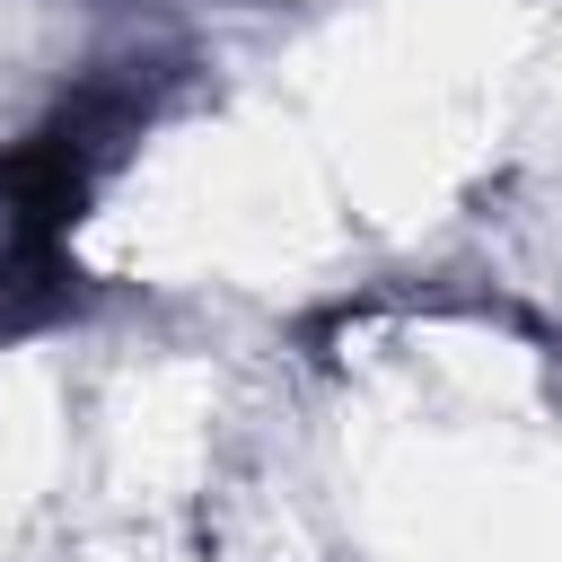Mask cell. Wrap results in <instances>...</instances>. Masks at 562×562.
<instances>
[{
	"label": "cell",
	"mask_w": 562,
	"mask_h": 562,
	"mask_svg": "<svg viewBox=\"0 0 562 562\" xmlns=\"http://www.w3.org/2000/svg\"><path fill=\"white\" fill-rule=\"evenodd\" d=\"M167 97H176L167 61H114V70H88L70 97H53L35 132L0 140V246L70 255L79 211L123 167V149L158 123Z\"/></svg>",
	"instance_id": "6da1fadb"
},
{
	"label": "cell",
	"mask_w": 562,
	"mask_h": 562,
	"mask_svg": "<svg viewBox=\"0 0 562 562\" xmlns=\"http://www.w3.org/2000/svg\"><path fill=\"white\" fill-rule=\"evenodd\" d=\"M88 307V272L70 255H44V246H0V342L18 334H44L61 316Z\"/></svg>",
	"instance_id": "7a4b0ae2"
}]
</instances>
